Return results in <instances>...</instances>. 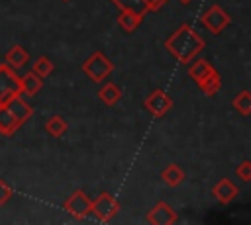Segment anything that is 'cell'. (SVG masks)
<instances>
[{"mask_svg":"<svg viewBox=\"0 0 251 225\" xmlns=\"http://www.w3.org/2000/svg\"><path fill=\"white\" fill-rule=\"evenodd\" d=\"M167 2H169V0H145V8H147V12H157V10H161Z\"/></svg>","mask_w":251,"mask_h":225,"instance_id":"obj_24","label":"cell"},{"mask_svg":"<svg viewBox=\"0 0 251 225\" xmlns=\"http://www.w3.org/2000/svg\"><path fill=\"white\" fill-rule=\"evenodd\" d=\"M178 2H180V4H184V6H186V4H190V2H192V0H178Z\"/></svg>","mask_w":251,"mask_h":225,"instance_id":"obj_25","label":"cell"},{"mask_svg":"<svg viewBox=\"0 0 251 225\" xmlns=\"http://www.w3.org/2000/svg\"><path fill=\"white\" fill-rule=\"evenodd\" d=\"M231 106L241 113V115H249L251 113V94L247 90H241L233 100H231Z\"/></svg>","mask_w":251,"mask_h":225,"instance_id":"obj_20","label":"cell"},{"mask_svg":"<svg viewBox=\"0 0 251 225\" xmlns=\"http://www.w3.org/2000/svg\"><path fill=\"white\" fill-rule=\"evenodd\" d=\"M43 129H45L51 137L59 139V137H63V135L69 131V123H67V119H65L63 115H51V117L43 123Z\"/></svg>","mask_w":251,"mask_h":225,"instance_id":"obj_15","label":"cell"},{"mask_svg":"<svg viewBox=\"0 0 251 225\" xmlns=\"http://www.w3.org/2000/svg\"><path fill=\"white\" fill-rule=\"evenodd\" d=\"M200 22L204 23V27H206L208 31H212L214 35H218V33H222V31L229 25L231 18H229V14H227L224 8H220V6L214 4V6H210V8L202 14Z\"/></svg>","mask_w":251,"mask_h":225,"instance_id":"obj_5","label":"cell"},{"mask_svg":"<svg viewBox=\"0 0 251 225\" xmlns=\"http://www.w3.org/2000/svg\"><path fill=\"white\" fill-rule=\"evenodd\" d=\"M63 2H69V0H63Z\"/></svg>","mask_w":251,"mask_h":225,"instance_id":"obj_26","label":"cell"},{"mask_svg":"<svg viewBox=\"0 0 251 225\" xmlns=\"http://www.w3.org/2000/svg\"><path fill=\"white\" fill-rule=\"evenodd\" d=\"M98 98H100V102H102L104 106H114V104L120 102L122 90L118 88V84L106 82V84H102V88L98 90Z\"/></svg>","mask_w":251,"mask_h":225,"instance_id":"obj_17","label":"cell"},{"mask_svg":"<svg viewBox=\"0 0 251 225\" xmlns=\"http://www.w3.org/2000/svg\"><path fill=\"white\" fill-rule=\"evenodd\" d=\"M235 176L241 182H249L251 180V160H243L237 168H235Z\"/></svg>","mask_w":251,"mask_h":225,"instance_id":"obj_22","label":"cell"},{"mask_svg":"<svg viewBox=\"0 0 251 225\" xmlns=\"http://www.w3.org/2000/svg\"><path fill=\"white\" fill-rule=\"evenodd\" d=\"M120 10H131L135 14H141L145 16L147 14V8H145V0H112Z\"/></svg>","mask_w":251,"mask_h":225,"instance_id":"obj_21","label":"cell"},{"mask_svg":"<svg viewBox=\"0 0 251 225\" xmlns=\"http://www.w3.org/2000/svg\"><path fill=\"white\" fill-rule=\"evenodd\" d=\"M161 180H165V184H167L169 188H176V186L182 184L184 172H182V168H180L178 164L171 162V164H167V166L161 170Z\"/></svg>","mask_w":251,"mask_h":225,"instance_id":"obj_13","label":"cell"},{"mask_svg":"<svg viewBox=\"0 0 251 225\" xmlns=\"http://www.w3.org/2000/svg\"><path fill=\"white\" fill-rule=\"evenodd\" d=\"M12 196H14V188L6 180H0V205H4L6 202H10Z\"/></svg>","mask_w":251,"mask_h":225,"instance_id":"obj_23","label":"cell"},{"mask_svg":"<svg viewBox=\"0 0 251 225\" xmlns=\"http://www.w3.org/2000/svg\"><path fill=\"white\" fill-rule=\"evenodd\" d=\"M147 221L153 225H171L176 221V213L169 203L159 202L151 211H147Z\"/></svg>","mask_w":251,"mask_h":225,"instance_id":"obj_10","label":"cell"},{"mask_svg":"<svg viewBox=\"0 0 251 225\" xmlns=\"http://www.w3.org/2000/svg\"><path fill=\"white\" fill-rule=\"evenodd\" d=\"M212 68H214V67H212L206 59H198V61H194V63L188 67V74H190V78H194L196 82H200Z\"/></svg>","mask_w":251,"mask_h":225,"instance_id":"obj_18","label":"cell"},{"mask_svg":"<svg viewBox=\"0 0 251 225\" xmlns=\"http://www.w3.org/2000/svg\"><path fill=\"white\" fill-rule=\"evenodd\" d=\"M90 203H92V200H90L82 190H76V192L65 202V211H67L69 215H73L75 219L82 221V219H86V217L90 215Z\"/></svg>","mask_w":251,"mask_h":225,"instance_id":"obj_7","label":"cell"},{"mask_svg":"<svg viewBox=\"0 0 251 225\" xmlns=\"http://www.w3.org/2000/svg\"><path fill=\"white\" fill-rule=\"evenodd\" d=\"M237 194H239V188H237L229 178H222V180H218L216 186L212 188V196H214L220 203H224V205L231 203V202L237 198Z\"/></svg>","mask_w":251,"mask_h":225,"instance_id":"obj_9","label":"cell"},{"mask_svg":"<svg viewBox=\"0 0 251 225\" xmlns=\"http://www.w3.org/2000/svg\"><path fill=\"white\" fill-rule=\"evenodd\" d=\"M118 211H120V203L108 192L98 194L96 200H92V203H90V213H94L100 221H110L112 217H116Z\"/></svg>","mask_w":251,"mask_h":225,"instance_id":"obj_4","label":"cell"},{"mask_svg":"<svg viewBox=\"0 0 251 225\" xmlns=\"http://www.w3.org/2000/svg\"><path fill=\"white\" fill-rule=\"evenodd\" d=\"M143 106H145V110L151 113V115H155V117H163L171 108H173V98L165 92V90H153L147 98H145V102H143Z\"/></svg>","mask_w":251,"mask_h":225,"instance_id":"obj_6","label":"cell"},{"mask_svg":"<svg viewBox=\"0 0 251 225\" xmlns=\"http://www.w3.org/2000/svg\"><path fill=\"white\" fill-rule=\"evenodd\" d=\"M27 61H29V53H27L22 45H14V47H10V51L6 53V65L12 67L14 70L25 67Z\"/></svg>","mask_w":251,"mask_h":225,"instance_id":"obj_12","label":"cell"},{"mask_svg":"<svg viewBox=\"0 0 251 225\" xmlns=\"http://www.w3.org/2000/svg\"><path fill=\"white\" fill-rule=\"evenodd\" d=\"M141 20H143L141 14H135V12H131V10H122L120 16H118V25H120L126 33H131V31L137 29V25L141 23Z\"/></svg>","mask_w":251,"mask_h":225,"instance_id":"obj_16","label":"cell"},{"mask_svg":"<svg viewBox=\"0 0 251 225\" xmlns=\"http://www.w3.org/2000/svg\"><path fill=\"white\" fill-rule=\"evenodd\" d=\"M82 72L92 80V82H102L112 70H114V63L102 53V51H94L84 63H82Z\"/></svg>","mask_w":251,"mask_h":225,"instance_id":"obj_3","label":"cell"},{"mask_svg":"<svg viewBox=\"0 0 251 225\" xmlns=\"http://www.w3.org/2000/svg\"><path fill=\"white\" fill-rule=\"evenodd\" d=\"M41 86H43V78L41 76H37L33 70H29V72H25L22 78H20V94H24V96H35L39 90H41Z\"/></svg>","mask_w":251,"mask_h":225,"instance_id":"obj_11","label":"cell"},{"mask_svg":"<svg viewBox=\"0 0 251 225\" xmlns=\"http://www.w3.org/2000/svg\"><path fill=\"white\" fill-rule=\"evenodd\" d=\"M14 94H20V76L12 67L4 63L0 65V102L8 100Z\"/></svg>","mask_w":251,"mask_h":225,"instance_id":"obj_8","label":"cell"},{"mask_svg":"<svg viewBox=\"0 0 251 225\" xmlns=\"http://www.w3.org/2000/svg\"><path fill=\"white\" fill-rule=\"evenodd\" d=\"M198 88L206 94V96H214L220 88H222V76L218 74V70L216 68H212L200 82H198Z\"/></svg>","mask_w":251,"mask_h":225,"instance_id":"obj_14","label":"cell"},{"mask_svg":"<svg viewBox=\"0 0 251 225\" xmlns=\"http://www.w3.org/2000/svg\"><path fill=\"white\" fill-rule=\"evenodd\" d=\"M31 70H33L37 76L47 78V76L55 70V65H53V61H51L47 55H41L39 59H35V63H33V67H31Z\"/></svg>","mask_w":251,"mask_h":225,"instance_id":"obj_19","label":"cell"},{"mask_svg":"<svg viewBox=\"0 0 251 225\" xmlns=\"http://www.w3.org/2000/svg\"><path fill=\"white\" fill-rule=\"evenodd\" d=\"M31 115L33 108L20 94H14L8 100L0 102V135H14Z\"/></svg>","mask_w":251,"mask_h":225,"instance_id":"obj_2","label":"cell"},{"mask_svg":"<svg viewBox=\"0 0 251 225\" xmlns=\"http://www.w3.org/2000/svg\"><path fill=\"white\" fill-rule=\"evenodd\" d=\"M167 51L182 65H188L192 59H196V55L206 47L204 39L188 25L182 23L167 41H165Z\"/></svg>","mask_w":251,"mask_h":225,"instance_id":"obj_1","label":"cell"}]
</instances>
